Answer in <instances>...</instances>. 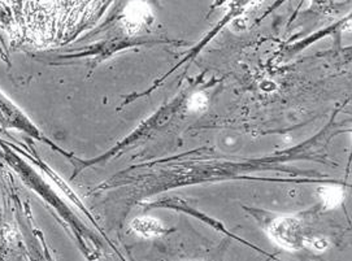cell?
<instances>
[{"instance_id":"cell-6","label":"cell","mask_w":352,"mask_h":261,"mask_svg":"<svg viewBox=\"0 0 352 261\" xmlns=\"http://www.w3.org/2000/svg\"><path fill=\"white\" fill-rule=\"evenodd\" d=\"M208 106V102H207V98L203 95V94H195V95L190 98V102H188V107L192 111H204Z\"/></svg>"},{"instance_id":"cell-5","label":"cell","mask_w":352,"mask_h":261,"mask_svg":"<svg viewBox=\"0 0 352 261\" xmlns=\"http://www.w3.org/2000/svg\"><path fill=\"white\" fill-rule=\"evenodd\" d=\"M321 199L328 208L338 207L340 203L344 199V192L340 190V188L336 186H328L321 190Z\"/></svg>"},{"instance_id":"cell-4","label":"cell","mask_w":352,"mask_h":261,"mask_svg":"<svg viewBox=\"0 0 352 261\" xmlns=\"http://www.w3.org/2000/svg\"><path fill=\"white\" fill-rule=\"evenodd\" d=\"M148 17V8L141 1H134L130 4L129 8L125 12V25L130 32H137L141 29L142 25L146 23Z\"/></svg>"},{"instance_id":"cell-2","label":"cell","mask_w":352,"mask_h":261,"mask_svg":"<svg viewBox=\"0 0 352 261\" xmlns=\"http://www.w3.org/2000/svg\"><path fill=\"white\" fill-rule=\"evenodd\" d=\"M270 237L282 247L299 249L305 246V237L302 224L294 217L277 218L270 229Z\"/></svg>"},{"instance_id":"cell-3","label":"cell","mask_w":352,"mask_h":261,"mask_svg":"<svg viewBox=\"0 0 352 261\" xmlns=\"http://www.w3.org/2000/svg\"><path fill=\"white\" fill-rule=\"evenodd\" d=\"M134 233L144 238L159 237L164 231V226L153 217H138L131 223Z\"/></svg>"},{"instance_id":"cell-1","label":"cell","mask_w":352,"mask_h":261,"mask_svg":"<svg viewBox=\"0 0 352 261\" xmlns=\"http://www.w3.org/2000/svg\"><path fill=\"white\" fill-rule=\"evenodd\" d=\"M109 0H0V33L14 46L46 48L69 39Z\"/></svg>"},{"instance_id":"cell-7","label":"cell","mask_w":352,"mask_h":261,"mask_svg":"<svg viewBox=\"0 0 352 261\" xmlns=\"http://www.w3.org/2000/svg\"><path fill=\"white\" fill-rule=\"evenodd\" d=\"M308 245L311 246V249H316V251H324L328 247V242L324 238H312L311 240H308Z\"/></svg>"}]
</instances>
